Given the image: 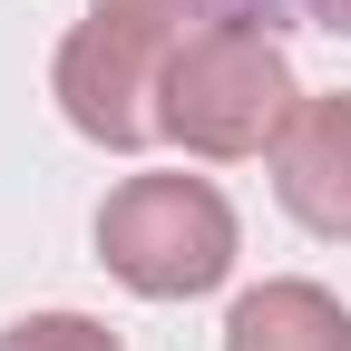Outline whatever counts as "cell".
<instances>
[{
    "label": "cell",
    "instance_id": "1",
    "mask_svg": "<svg viewBox=\"0 0 351 351\" xmlns=\"http://www.w3.org/2000/svg\"><path fill=\"white\" fill-rule=\"evenodd\" d=\"M293 108H302L293 59L254 20H205V29H186L166 49L156 137H176L186 156H274V137L293 127Z\"/></svg>",
    "mask_w": 351,
    "mask_h": 351
},
{
    "label": "cell",
    "instance_id": "2",
    "mask_svg": "<svg viewBox=\"0 0 351 351\" xmlns=\"http://www.w3.org/2000/svg\"><path fill=\"white\" fill-rule=\"evenodd\" d=\"M98 263L147 302H195L234 274V205L205 176H127L98 205Z\"/></svg>",
    "mask_w": 351,
    "mask_h": 351
},
{
    "label": "cell",
    "instance_id": "3",
    "mask_svg": "<svg viewBox=\"0 0 351 351\" xmlns=\"http://www.w3.org/2000/svg\"><path fill=\"white\" fill-rule=\"evenodd\" d=\"M166 29H137V20H108L88 10L69 39H59V117L78 127L88 147H147L156 137V78H166Z\"/></svg>",
    "mask_w": 351,
    "mask_h": 351
},
{
    "label": "cell",
    "instance_id": "4",
    "mask_svg": "<svg viewBox=\"0 0 351 351\" xmlns=\"http://www.w3.org/2000/svg\"><path fill=\"white\" fill-rule=\"evenodd\" d=\"M274 195L322 244H351V88L293 108V127L274 137Z\"/></svg>",
    "mask_w": 351,
    "mask_h": 351
},
{
    "label": "cell",
    "instance_id": "5",
    "mask_svg": "<svg viewBox=\"0 0 351 351\" xmlns=\"http://www.w3.org/2000/svg\"><path fill=\"white\" fill-rule=\"evenodd\" d=\"M225 351H351V313L322 283H254L225 313Z\"/></svg>",
    "mask_w": 351,
    "mask_h": 351
},
{
    "label": "cell",
    "instance_id": "6",
    "mask_svg": "<svg viewBox=\"0 0 351 351\" xmlns=\"http://www.w3.org/2000/svg\"><path fill=\"white\" fill-rule=\"evenodd\" d=\"M0 351H117L108 322H88V313H29L0 332Z\"/></svg>",
    "mask_w": 351,
    "mask_h": 351
},
{
    "label": "cell",
    "instance_id": "7",
    "mask_svg": "<svg viewBox=\"0 0 351 351\" xmlns=\"http://www.w3.org/2000/svg\"><path fill=\"white\" fill-rule=\"evenodd\" d=\"M88 10H108V20H137V29H166V39H186V20H225V0H88Z\"/></svg>",
    "mask_w": 351,
    "mask_h": 351
},
{
    "label": "cell",
    "instance_id": "8",
    "mask_svg": "<svg viewBox=\"0 0 351 351\" xmlns=\"http://www.w3.org/2000/svg\"><path fill=\"white\" fill-rule=\"evenodd\" d=\"M302 10H313L322 29H351V0H302Z\"/></svg>",
    "mask_w": 351,
    "mask_h": 351
}]
</instances>
